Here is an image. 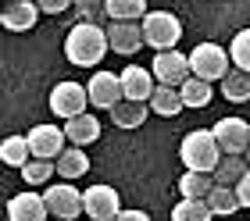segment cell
<instances>
[{"mask_svg": "<svg viewBox=\"0 0 250 221\" xmlns=\"http://www.w3.org/2000/svg\"><path fill=\"white\" fill-rule=\"evenodd\" d=\"M107 50H111L107 29L93 25V21H79V25L64 36V57L75 68H93V64H100Z\"/></svg>", "mask_w": 250, "mask_h": 221, "instance_id": "obj_1", "label": "cell"}, {"mask_svg": "<svg viewBox=\"0 0 250 221\" xmlns=\"http://www.w3.org/2000/svg\"><path fill=\"white\" fill-rule=\"evenodd\" d=\"M179 157H183L186 171H208V175H214V168L222 164L225 154H222V146H218V139H214V132L197 129V132H189V136L183 139Z\"/></svg>", "mask_w": 250, "mask_h": 221, "instance_id": "obj_2", "label": "cell"}, {"mask_svg": "<svg viewBox=\"0 0 250 221\" xmlns=\"http://www.w3.org/2000/svg\"><path fill=\"white\" fill-rule=\"evenodd\" d=\"M140 25H143V40L150 43L157 54L175 50L179 40H183V21H179L172 11H150Z\"/></svg>", "mask_w": 250, "mask_h": 221, "instance_id": "obj_3", "label": "cell"}, {"mask_svg": "<svg viewBox=\"0 0 250 221\" xmlns=\"http://www.w3.org/2000/svg\"><path fill=\"white\" fill-rule=\"evenodd\" d=\"M232 57L222 50L218 43H200V46H193V54H189V68H193V75L204 79V82H214V79H225L232 72Z\"/></svg>", "mask_w": 250, "mask_h": 221, "instance_id": "obj_4", "label": "cell"}, {"mask_svg": "<svg viewBox=\"0 0 250 221\" xmlns=\"http://www.w3.org/2000/svg\"><path fill=\"white\" fill-rule=\"evenodd\" d=\"M43 200H47L50 218H58V221H72L79 214H86L83 211V193H79L72 182H54V185H47Z\"/></svg>", "mask_w": 250, "mask_h": 221, "instance_id": "obj_5", "label": "cell"}, {"mask_svg": "<svg viewBox=\"0 0 250 221\" xmlns=\"http://www.w3.org/2000/svg\"><path fill=\"white\" fill-rule=\"evenodd\" d=\"M86 103H89V89L79 86V82H58L54 93H50V111L64 121L86 114Z\"/></svg>", "mask_w": 250, "mask_h": 221, "instance_id": "obj_6", "label": "cell"}, {"mask_svg": "<svg viewBox=\"0 0 250 221\" xmlns=\"http://www.w3.org/2000/svg\"><path fill=\"white\" fill-rule=\"evenodd\" d=\"M83 211L89 214V221H115L122 214V200L111 185H89L83 193Z\"/></svg>", "mask_w": 250, "mask_h": 221, "instance_id": "obj_7", "label": "cell"}, {"mask_svg": "<svg viewBox=\"0 0 250 221\" xmlns=\"http://www.w3.org/2000/svg\"><path fill=\"white\" fill-rule=\"evenodd\" d=\"M150 72H154V79H157V86H183L186 79L193 75V68H189V57H186V54L165 50V54L154 57Z\"/></svg>", "mask_w": 250, "mask_h": 221, "instance_id": "obj_8", "label": "cell"}, {"mask_svg": "<svg viewBox=\"0 0 250 221\" xmlns=\"http://www.w3.org/2000/svg\"><path fill=\"white\" fill-rule=\"evenodd\" d=\"M86 89H89V103H93V107H104V111H111L118 100H125L122 75H115V72H93Z\"/></svg>", "mask_w": 250, "mask_h": 221, "instance_id": "obj_9", "label": "cell"}, {"mask_svg": "<svg viewBox=\"0 0 250 221\" xmlns=\"http://www.w3.org/2000/svg\"><path fill=\"white\" fill-rule=\"evenodd\" d=\"M211 132H214V139H218L222 154H247V146H250V121H243V118H222Z\"/></svg>", "mask_w": 250, "mask_h": 221, "instance_id": "obj_10", "label": "cell"}, {"mask_svg": "<svg viewBox=\"0 0 250 221\" xmlns=\"http://www.w3.org/2000/svg\"><path fill=\"white\" fill-rule=\"evenodd\" d=\"M29 146H32V157L58 161L64 154V132L58 125H36V129L29 132Z\"/></svg>", "mask_w": 250, "mask_h": 221, "instance_id": "obj_11", "label": "cell"}, {"mask_svg": "<svg viewBox=\"0 0 250 221\" xmlns=\"http://www.w3.org/2000/svg\"><path fill=\"white\" fill-rule=\"evenodd\" d=\"M107 40H111V50L122 54V57H132L146 43L143 40V25H136V21H111L107 25Z\"/></svg>", "mask_w": 250, "mask_h": 221, "instance_id": "obj_12", "label": "cell"}, {"mask_svg": "<svg viewBox=\"0 0 250 221\" xmlns=\"http://www.w3.org/2000/svg\"><path fill=\"white\" fill-rule=\"evenodd\" d=\"M7 221H50L47 200L36 193H18L7 203Z\"/></svg>", "mask_w": 250, "mask_h": 221, "instance_id": "obj_13", "label": "cell"}, {"mask_svg": "<svg viewBox=\"0 0 250 221\" xmlns=\"http://www.w3.org/2000/svg\"><path fill=\"white\" fill-rule=\"evenodd\" d=\"M154 72H146V68H140V64H129L122 72V93H125V100H140V103H146L154 97V79H150Z\"/></svg>", "mask_w": 250, "mask_h": 221, "instance_id": "obj_14", "label": "cell"}, {"mask_svg": "<svg viewBox=\"0 0 250 221\" xmlns=\"http://www.w3.org/2000/svg\"><path fill=\"white\" fill-rule=\"evenodd\" d=\"M36 18H40V4H32V0H11L0 15L7 32H29L36 25Z\"/></svg>", "mask_w": 250, "mask_h": 221, "instance_id": "obj_15", "label": "cell"}, {"mask_svg": "<svg viewBox=\"0 0 250 221\" xmlns=\"http://www.w3.org/2000/svg\"><path fill=\"white\" fill-rule=\"evenodd\" d=\"M64 136L72 146H89L100 139V121L93 118V114H79V118L64 121Z\"/></svg>", "mask_w": 250, "mask_h": 221, "instance_id": "obj_16", "label": "cell"}, {"mask_svg": "<svg viewBox=\"0 0 250 221\" xmlns=\"http://www.w3.org/2000/svg\"><path fill=\"white\" fill-rule=\"evenodd\" d=\"M247 171H250V164H247L243 154H225L222 164L214 168V185H229V189H236Z\"/></svg>", "mask_w": 250, "mask_h": 221, "instance_id": "obj_17", "label": "cell"}, {"mask_svg": "<svg viewBox=\"0 0 250 221\" xmlns=\"http://www.w3.org/2000/svg\"><path fill=\"white\" fill-rule=\"evenodd\" d=\"M0 161H4L7 168H25L32 161V146H29V136H7L4 143H0Z\"/></svg>", "mask_w": 250, "mask_h": 221, "instance_id": "obj_18", "label": "cell"}, {"mask_svg": "<svg viewBox=\"0 0 250 221\" xmlns=\"http://www.w3.org/2000/svg\"><path fill=\"white\" fill-rule=\"evenodd\" d=\"M111 121L118 125V129H140L146 121V103L140 100H118L115 107H111Z\"/></svg>", "mask_w": 250, "mask_h": 221, "instance_id": "obj_19", "label": "cell"}, {"mask_svg": "<svg viewBox=\"0 0 250 221\" xmlns=\"http://www.w3.org/2000/svg\"><path fill=\"white\" fill-rule=\"evenodd\" d=\"M54 164H58V175L64 182H72V179H83L86 171H89V157L83 154V146H68Z\"/></svg>", "mask_w": 250, "mask_h": 221, "instance_id": "obj_20", "label": "cell"}, {"mask_svg": "<svg viewBox=\"0 0 250 221\" xmlns=\"http://www.w3.org/2000/svg\"><path fill=\"white\" fill-rule=\"evenodd\" d=\"M186 103H183V93H179V86H157L154 97H150V111L161 114V118H172V114H179Z\"/></svg>", "mask_w": 250, "mask_h": 221, "instance_id": "obj_21", "label": "cell"}, {"mask_svg": "<svg viewBox=\"0 0 250 221\" xmlns=\"http://www.w3.org/2000/svg\"><path fill=\"white\" fill-rule=\"evenodd\" d=\"M104 11L111 21H143L150 15L146 0H104Z\"/></svg>", "mask_w": 250, "mask_h": 221, "instance_id": "obj_22", "label": "cell"}, {"mask_svg": "<svg viewBox=\"0 0 250 221\" xmlns=\"http://www.w3.org/2000/svg\"><path fill=\"white\" fill-rule=\"evenodd\" d=\"M214 189V179L208 171H186L183 179H179V193L186 196V200H208Z\"/></svg>", "mask_w": 250, "mask_h": 221, "instance_id": "obj_23", "label": "cell"}, {"mask_svg": "<svg viewBox=\"0 0 250 221\" xmlns=\"http://www.w3.org/2000/svg\"><path fill=\"white\" fill-rule=\"evenodd\" d=\"M222 97L232 100V103H247L250 100V72L232 68V72L222 79Z\"/></svg>", "mask_w": 250, "mask_h": 221, "instance_id": "obj_24", "label": "cell"}, {"mask_svg": "<svg viewBox=\"0 0 250 221\" xmlns=\"http://www.w3.org/2000/svg\"><path fill=\"white\" fill-rule=\"evenodd\" d=\"M179 93H183V103L186 107H208L211 103V82H204V79H197V75H189L183 86H179Z\"/></svg>", "mask_w": 250, "mask_h": 221, "instance_id": "obj_25", "label": "cell"}, {"mask_svg": "<svg viewBox=\"0 0 250 221\" xmlns=\"http://www.w3.org/2000/svg\"><path fill=\"white\" fill-rule=\"evenodd\" d=\"M208 207L218 218H225V214H236L243 203H240V193H236V189H229V185H214L211 196H208Z\"/></svg>", "mask_w": 250, "mask_h": 221, "instance_id": "obj_26", "label": "cell"}, {"mask_svg": "<svg viewBox=\"0 0 250 221\" xmlns=\"http://www.w3.org/2000/svg\"><path fill=\"white\" fill-rule=\"evenodd\" d=\"M214 211L208 207V200H179L175 203V211H172V221H211Z\"/></svg>", "mask_w": 250, "mask_h": 221, "instance_id": "obj_27", "label": "cell"}, {"mask_svg": "<svg viewBox=\"0 0 250 221\" xmlns=\"http://www.w3.org/2000/svg\"><path fill=\"white\" fill-rule=\"evenodd\" d=\"M58 171V164L54 161H40V157H32L25 168H21V182H29V185H43V182H50V175Z\"/></svg>", "mask_w": 250, "mask_h": 221, "instance_id": "obj_28", "label": "cell"}, {"mask_svg": "<svg viewBox=\"0 0 250 221\" xmlns=\"http://www.w3.org/2000/svg\"><path fill=\"white\" fill-rule=\"evenodd\" d=\"M229 57L240 72H250V29H240L232 36V46H229Z\"/></svg>", "mask_w": 250, "mask_h": 221, "instance_id": "obj_29", "label": "cell"}, {"mask_svg": "<svg viewBox=\"0 0 250 221\" xmlns=\"http://www.w3.org/2000/svg\"><path fill=\"white\" fill-rule=\"evenodd\" d=\"M36 4H40L43 15H61V11H68L75 4V0H36Z\"/></svg>", "mask_w": 250, "mask_h": 221, "instance_id": "obj_30", "label": "cell"}, {"mask_svg": "<svg viewBox=\"0 0 250 221\" xmlns=\"http://www.w3.org/2000/svg\"><path fill=\"white\" fill-rule=\"evenodd\" d=\"M236 193H240V203H243V207H250V171L243 175V182L236 185Z\"/></svg>", "mask_w": 250, "mask_h": 221, "instance_id": "obj_31", "label": "cell"}, {"mask_svg": "<svg viewBox=\"0 0 250 221\" xmlns=\"http://www.w3.org/2000/svg\"><path fill=\"white\" fill-rule=\"evenodd\" d=\"M115 221H150V214L146 211H122Z\"/></svg>", "mask_w": 250, "mask_h": 221, "instance_id": "obj_32", "label": "cell"}, {"mask_svg": "<svg viewBox=\"0 0 250 221\" xmlns=\"http://www.w3.org/2000/svg\"><path fill=\"white\" fill-rule=\"evenodd\" d=\"M75 7H83L86 15H93L97 7H104V0H75Z\"/></svg>", "mask_w": 250, "mask_h": 221, "instance_id": "obj_33", "label": "cell"}, {"mask_svg": "<svg viewBox=\"0 0 250 221\" xmlns=\"http://www.w3.org/2000/svg\"><path fill=\"white\" fill-rule=\"evenodd\" d=\"M243 157H247V164H250V146H247V154H243Z\"/></svg>", "mask_w": 250, "mask_h": 221, "instance_id": "obj_34", "label": "cell"}, {"mask_svg": "<svg viewBox=\"0 0 250 221\" xmlns=\"http://www.w3.org/2000/svg\"><path fill=\"white\" fill-rule=\"evenodd\" d=\"M50 221H58V218H50Z\"/></svg>", "mask_w": 250, "mask_h": 221, "instance_id": "obj_35", "label": "cell"}]
</instances>
